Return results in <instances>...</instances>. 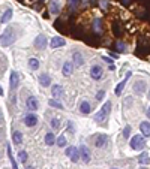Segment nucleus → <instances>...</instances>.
<instances>
[{
    "instance_id": "f257e3e1",
    "label": "nucleus",
    "mask_w": 150,
    "mask_h": 169,
    "mask_svg": "<svg viewBox=\"0 0 150 169\" xmlns=\"http://www.w3.org/2000/svg\"><path fill=\"white\" fill-rule=\"evenodd\" d=\"M14 41H15V37H14V32H12V29H6L2 35H0V45H2V46H9Z\"/></svg>"
},
{
    "instance_id": "f03ea898",
    "label": "nucleus",
    "mask_w": 150,
    "mask_h": 169,
    "mask_svg": "<svg viewBox=\"0 0 150 169\" xmlns=\"http://www.w3.org/2000/svg\"><path fill=\"white\" fill-rule=\"evenodd\" d=\"M110 109H111V102L104 103V106H102L101 109H99V111L96 112V115H95V121H98V123H102V121H105V118L108 117Z\"/></svg>"
},
{
    "instance_id": "7ed1b4c3",
    "label": "nucleus",
    "mask_w": 150,
    "mask_h": 169,
    "mask_svg": "<svg viewBox=\"0 0 150 169\" xmlns=\"http://www.w3.org/2000/svg\"><path fill=\"white\" fill-rule=\"evenodd\" d=\"M144 145H146V142H144V138L141 135L132 136V139H131V148L132 150H143Z\"/></svg>"
},
{
    "instance_id": "20e7f679",
    "label": "nucleus",
    "mask_w": 150,
    "mask_h": 169,
    "mask_svg": "<svg viewBox=\"0 0 150 169\" xmlns=\"http://www.w3.org/2000/svg\"><path fill=\"white\" fill-rule=\"evenodd\" d=\"M66 156H71V160L74 163H77L80 160V150L75 147H69V148H66Z\"/></svg>"
},
{
    "instance_id": "39448f33",
    "label": "nucleus",
    "mask_w": 150,
    "mask_h": 169,
    "mask_svg": "<svg viewBox=\"0 0 150 169\" xmlns=\"http://www.w3.org/2000/svg\"><path fill=\"white\" fill-rule=\"evenodd\" d=\"M108 144V136L105 133H101V135H98L96 139H95V147L98 148H104L105 145Z\"/></svg>"
},
{
    "instance_id": "423d86ee",
    "label": "nucleus",
    "mask_w": 150,
    "mask_h": 169,
    "mask_svg": "<svg viewBox=\"0 0 150 169\" xmlns=\"http://www.w3.org/2000/svg\"><path fill=\"white\" fill-rule=\"evenodd\" d=\"M62 9V0H50V12L53 15H57Z\"/></svg>"
},
{
    "instance_id": "0eeeda50",
    "label": "nucleus",
    "mask_w": 150,
    "mask_h": 169,
    "mask_svg": "<svg viewBox=\"0 0 150 169\" xmlns=\"http://www.w3.org/2000/svg\"><path fill=\"white\" fill-rule=\"evenodd\" d=\"M47 44H48V41H47V37H45L44 35H39V36L35 39V46H36V49H45Z\"/></svg>"
},
{
    "instance_id": "6e6552de",
    "label": "nucleus",
    "mask_w": 150,
    "mask_h": 169,
    "mask_svg": "<svg viewBox=\"0 0 150 169\" xmlns=\"http://www.w3.org/2000/svg\"><path fill=\"white\" fill-rule=\"evenodd\" d=\"M80 159L84 162V163H89L90 162V151L86 145H81L80 147Z\"/></svg>"
},
{
    "instance_id": "1a4fd4ad",
    "label": "nucleus",
    "mask_w": 150,
    "mask_h": 169,
    "mask_svg": "<svg viewBox=\"0 0 150 169\" xmlns=\"http://www.w3.org/2000/svg\"><path fill=\"white\" fill-rule=\"evenodd\" d=\"M102 73H104V70H102L101 66H98V64L92 66V69H90V76L93 78V80H101V78H102Z\"/></svg>"
},
{
    "instance_id": "9d476101",
    "label": "nucleus",
    "mask_w": 150,
    "mask_h": 169,
    "mask_svg": "<svg viewBox=\"0 0 150 169\" xmlns=\"http://www.w3.org/2000/svg\"><path fill=\"white\" fill-rule=\"evenodd\" d=\"M9 81H11V90H15L20 84V76L15 70H12L11 72V78H9Z\"/></svg>"
},
{
    "instance_id": "9b49d317",
    "label": "nucleus",
    "mask_w": 150,
    "mask_h": 169,
    "mask_svg": "<svg viewBox=\"0 0 150 169\" xmlns=\"http://www.w3.org/2000/svg\"><path fill=\"white\" fill-rule=\"evenodd\" d=\"M36 123H38V117L36 115L29 114V115L24 117V124H26L27 127H33V126H36Z\"/></svg>"
},
{
    "instance_id": "f8f14e48",
    "label": "nucleus",
    "mask_w": 150,
    "mask_h": 169,
    "mask_svg": "<svg viewBox=\"0 0 150 169\" xmlns=\"http://www.w3.org/2000/svg\"><path fill=\"white\" fill-rule=\"evenodd\" d=\"M129 78H131V72H128V73H126V76H125V80H123L122 82H119V84H117V87H116V90H114V93H116L117 96H120V93L123 92L125 84L128 82V80H129Z\"/></svg>"
},
{
    "instance_id": "ddd939ff",
    "label": "nucleus",
    "mask_w": 150,
    "mask_h": 169,
    "mask_svg": "<svg viewBox=\"0 0 150 169\" xmlns=\"http://www.w3.org/2000/svg\"><path fill=\"white\" fill-rule=\"evenodd\" d=\"M72 64L74 66H83V63H84V57L81 56V53H78V51H75L74 56H72Z\"/></svg>"
},
{
    "instance_id": "4468645a",
    "label": "nucleus",
    "mask_w": 150,
    "mask_h": 169,
    "mask_svg": "<svg viewBox=\"0 0 150 169\" xmlns=\"http://www.w3.org/2000/svg\"><path fill=\"white\" fill-rule=\"evenodd\" d=\"M66 42H65V39L63 37H60V36H56L51 39V42H50V46L51 48H59V46H63Z\"/></svg>"
},
{
    "instance_id": "2eb2a0df",
    "label": "nucleus",
    "mask_w": 150,
    "mask_h": 169,
    "mask_svg": "<svg viewBox=\"0 0 150 169\" xmlns=\"http://www.w3.org/2000/svg\"><path fill=\"white\" fill-rule=\"evenodd\" d=\"M27 108L30 109V111H36L38 109V106H39V103H38V100H36V97H33V96H30L29 99H27Z\"/></svg>"
},
{
    "instance_id": "dca6fc26",
    "label": "nucleus",
    "mask_w": 150,
    "mask_h": 169,
    "mask_svg": "<svg viewBox=\"0 0 150 169\" xmlns=\"http://www.w3.org/2000/svg\"><path fill=\"white\" fill-rule=\"evenodd\" d=\"M39 84L42 87H48L50 84H51V78L48 76V73H41L39 75Z\"/></svg>"
},
{
    "instance_id": "f3484780",
    "label": "nucleus",
    "mask_w": 150,
    "mask_h": 169,
    "mask_svg": "<svg viewBox=\"0 0 150 169\" xmlns=\"http://www.w3.org/2000/svg\"><path fill=\"white\" fill-rule=\"evenodd\" d=\"M72 70H74V64H72L71 61H65V64H63V69H62L63 75H65V76H69V75L72 73Z\"/></svg>"
},
{
    "instance_id": "a211bd4d",
    "label": "nucleus",
    "mask_w": 150,
    "mask_h": 169,
    "mask_svg": "<svg viewBox=\"0 0 150 169\" xmlns=\"http://www.w3.org/2000/svg\"><path fill=\"white\" fill-rule=\"evenodd\" d=\"M140 130H141V133L147 138V136H150V123H147V121H143L141 124H140Z\"/></svg>"
},
{
    "instance_id": "6ab92c4d",
    "label": "nucleus",
    "mask_w": 150,
    "mask_h": 169,
    "mask_svg": "<svg viewBox=\"0 0 150 169\" xmlns=\"http://www.w3.org/2000/svg\"><path fill=\"white\" fill-rule=\"evenodd\" d=\"M144 90H146V82L144 81H137L135 85H134V92L135 93H144Z\"/></svg>"
},
{
    "instance_id": "aec40b11",
    "label": "nucleus",
    "mask_w": 150,
    "mask_h": 169,
    "mask_svg": "<svg viewBox=\"0 0 150 169\" xmlns=\"http://www.w3.org/2000/svg\"><path fill=\"white\" fill-rule=\"evenodd\" d=\"M51 93H53V96H54V97H60L62 94H63V87L59 85V84L53 85V87H51Z\"/></svg>"
},
{
    "instance_id": "412c9836",
    "label": "nucleus",
    "mask_w": 150,
    "mask_h": 169,
    "mask_svg": "<svg viewBox=\"0 0 150 169\" xmlns=\"http://www.w3.org/2000/svg\"><path fill=\"white\" fill-rule=\"evenodd\" d=\"M12 141H14V144L15 145H21V142H23V133L21 132H14L12 133Z\"/></svg>"
},
{
    "instance_id": "4be33fe9",
    "label": "nucleus",
    "mask_w": 150,
    "mask_h": 169,
    "mask_svg": "<svg viewBox=\"0 0 150 169\" xmlns=\"http://www.w3.org/2000/svg\"><path fill=\"white\" fill-rule=\"evenodd\" d=\"M12 14H14V12H12V9H8L5 14L2 15V18H0V23L2 24H5V23H8L11 18H12Z\"/></svg>"
},
{
    "instance_id": "5701e85b",
    "label": "nucleus",
    "mask_w": 150,
    "mask_h": 169,
    "mask_svg": "<svg viewBox=\"0 0 150 169\" xmlns=\"http://www.w3.org/2000/svg\"><path fill=\"white\" fill-rule=\"evenodd\" d=\"M45 144H47V145H54V144H56V138H54L53 133L48 132V133L45 135Z\"/></svg>"
},
{
    "instance_id": "b1692460",
    "label": "nucleus",
    "mask_w": 150,
    "mask_h": 169,
    "mask_svg": "<svg viewBox=\"0 0 150 169\" xmlns=\"http://www.w3.org/2000/svg\"><path fill=\"white\" fill-rule=\"evenodd\" d=\"M48 105H50V106H54V108H59V109H63V103L59 102V100H56V99H50V100H48Z\"/></svg>"
},
{
    "instance_id": "393cba45",
    "label": "nucleus",
    "mask_w": 150,
    "mask_h": 169,
    "mask_svg": "<svg viewBox=\"0 0 150 169\" xmlns=\"http://www.w3.org/2000/svg\"><path fill=\"white\" fill-rule=\"evenodd\" d=\"M138 162L141 163V165H149L150 163V157H149V154L147 153H143L140 157H138Z\"/></svg>"
},
{
    "instance_id": "a878e982",
    "label": "nucleus",
    "mask_w": 150,
    "mask_h": 169,
    "mask_svg": "<svg viewBox=\"0 0 150 169\" xmlns=\"http://www.w3.org/2000/svg\"><path fill=\"white\" fill-rule=\"evenodd\" d=\"M80 111L83 114H90V103L89 102H83L81 106H80Z\"/></svg>"
},
{
    "instance_id": "bb28decb",
    "label": "nucleus",
    "mask_w": 150,
    "mask_h": 169,
    "mask_svg": "<svg viewBox=\"0 0 150 169\" xmlns=\"http://www.w3.org/2000/svg\"><path fill=\"white\" fill-rule=\"evenodd\" d=\"M29 66H30V69L36 70L38 68H39V60H38V58H30L29 60Z\"/></svg>"
},
{
    "instance_id": "cd10ccee",
    "label": "nucleus",
    "mask_w": 150,
    "mask_h": 169,
    "mask_svg": "<svg viewBox=\"0 0 150 169\" xmlns=\"http://www.w3.org/2000/svg\"><path fill=\"white\" fill-rule=\"evenodd\" d=\"M8 156H9V160H11V163H12V169H18V165H17L15 159L12 157V153H11V147H8Z\"/></svg>"
},
{
    "instance_id": "c85d7f7f",
    "label": "nucleus",
    "mask_w": 150,
    "mask_h": 169,
    "mask_svg": "<svg viewBox=\"0 0 150 169\" xmlns=\"http://www.w3.org/2000/svg\"><path fill=\"white\" fill-rule=\"evenodd\" d=\"M56 142H57L59 147H65V145H66V138H65V135H60V136L56 139Z\"/></svg>"
},
{
    "instance_id": "c756f323",
    "label": "nucleus",
    "mask_w": 150,
    "mask_h": 169,
    "mask_svg": "<svg viewBox=\"0 0 150 169\" xmlns=\"http://www.w3.org/2000/svg\"><path fill=\"white\" fill-rule=\"evenodd\" d=\"M51 127H53V129H60V127H62V121H60L59 118H53V120H51Z\"/></svg>"
},
{
    "instance_id": "7c9ffc66",
    "label": "nucleus",
    "mask_w": 150,
    "mask_h": 169,
    "mask_svg": "<svg viewBox=\"0 0 150 169\" xmlns=\"http://www.w3.org/2000/svg\"><path fill=\"white\" fill-rule=\"evenodd\" d=\"M18 157H20V162H21V163H26V162H27V153H26V151H20V153H18Z\"/></svg>"
},
{
    "instance_id": "2f4dec72",
    "label": "nucleus",
    "mask_w": 150,
    "mask_h": 169,
    "mask_svg": "<svg viewBox=\"0 0 150 169\" xmlns=\"http://www.w3.org/2000/svg\"><path fill=\"white\" fill-rule=\"evenodd\" d=\"M123 136H125V138H129V136H131V126H126V127H125Z\"/></svg>"
},
{
    "instance_id": "473e14b6",
    "label": "nucleus",
    "mask_w": 150,
    "mask_h": 169,
    "mask_svg": "<svg viewBox=\"0 0 150 169\" xmlns=\"http://www.w3.org/2000/svg\"><path fill=\"white\" fill-rule=\"evenodd\" d=\"M104 96H105V92H104V90H101V92H98L96 99H98V100H102V99H104Z\"/></svg>"
},
{
    "instance_id": "72a5a7b5",
    "label": "nucleus",
    "mask_w": 150,
    "mask_h": 169,
    "mask_svg": "<svg viewBox=\"0 0 150 169\" xmlns=\"http://www.w3.org/2000/svg\"><path fill=\"white\" fill-rule=\"evenodd\" d=\"M68 3H69L71 8H75V6H77V3H78V0H68Z\"/></svg>"
},
{
    "instance_id": "f704fd0d",
    "label": "nucleus",
    "mask_w": 150,
    "mask_h": 169,
    "mask_svg": "<svg viewBox=\"0 0 150 169\" xmlns=\"http://www.w3.org/2000/svg\"><path fill=\"white\" fill-rule=\"evenodd\" d=\"M68 130H69V132H72V133H74V124H72V123H71V121H69V123H68Z\"/></svg>"
},
{
    "instance_id": "c9c22d12",
    "label": "nucleus",
    "mask_w": 150,
    "mask_h": 169,
    "mask_svg": "<svg viewBox=\"0 0 150 169\" xmlns=\"http://www.w3.org/2000/svg\"><path fill=\"white\" fill-rule=\"evenodd\" d=\"M117 48H119V51H125V45L120 42H117Z\"/></svg>"
},
{
    "instance_id": "e433bc0d",
    "label": "nucleus",
    "mask_w": 150,
    "mask_h": 169,
    "mask_svg": "<svg viewBox=\"0 0 150 169\" xmlns=\"http://www.w3.org/2000/svg\"><path fill=\"white\" fill-rule=\"evenodd\" d=\"M147 117H149V118H150V108L147 109Z\"/></svg>"
},
{
    "instance_id": "4c0bfd02",
    "label": "nucleus",
    "mask_w": 150,
    "mask_h": 169,
    "mask_svg": "<svg viewBox=\"0 0 150 169\" xmlns=\"http://www.w3.org/2000/svg\"><path fill=\"white\" fill-rule=\"evenodd\" d=\"M0 94H3V88L2 87H0Z\"/></svg>"
},
{
    "instance_id": "58836bf2",
    "label": "nucleus",
    "mask_w": 150,
    "mask_h": 169,
    "mask_svg": "<svg viewBox=\"0 0 150 169\" xmlns=\"http://www.w3.org/2000/svg\"><path fill=\"white\" fill-rule=\"evenodd\" d=\"M27 169H35V168H33V166H29V168H27Z\"/></svg>"
},
{
    "instance_id": "ea45409f",
    "label": "nucleus",
    "mask_w": 150,
    "mask_h": 169,
    "mask_svg": "<svg viewBox=\"0 0 150 169\" xmlns=\"http://www.w3.org/2000/svg\"><path fill=\"white\" fill-rule=\"evenodd\" d=\"M0 121H2V115H0Z\"/></svg>"
},
{
    "instance_id": "a19ab883",
    "label": "nucleus",
    "mask_w": 150,
    "mask_h": 169,
    "mask_svg": "<svg viewBox=\"0 0 150 169\" xmlns=\"http://www.w3.org/2000/svg\"><path fill=\"white\" fill-rule=\"evenodd\" d=\"M149 99H150V93H149Z\"/></svg>"
},
{
    "instance_id": "79ce46f5",
    "label": "nucleus",
    "mask_w": 150,
    "mask_h": 169,
    "mask_svg": "<svg viewBox=\"0 0 150 169\" xmlns=\"http://www.w3.org/2000/svg\"><path fill=\"white\" fill-rule=\"evenodd\" d=\"M143 169H144V168H143Z\"/></svg>"
},
{
    "instance_id": "37998d69",
    "label": "nucleus",
    "mask_w": 150,
    "mask_h": 169,
    "mask_svg": "<svg viewBox=\"0 0 150 169\" xmlns=\"http://www.w3.org/2000/svg\"><path fill=\"white\" fill-rule=\"evenodd\" d=\"M114 169H116V168H114Z\"/></svg>"
}]
</instances>
